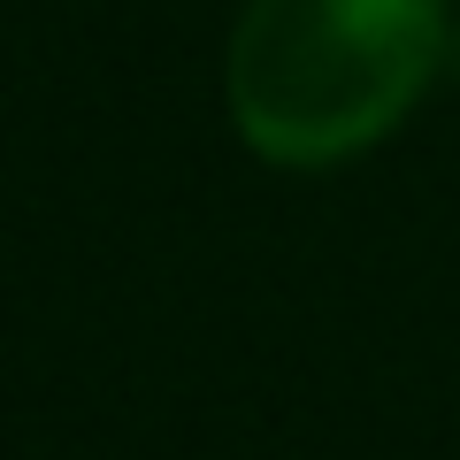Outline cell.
<instances>
[{"label": "cell", "instance_id": "obj_1", "mask_svg": "<svg viewBox=\"0 0 460 460\" xmlns=\"http://www.w3.org/2000/svg\"><path fill=\"white\" fill-rule=\"evenodd\" d=\"M445 47V0H253L223 62L230 115L253 154L323 169L392 138Z\"/></svg>", "mask_w": 460, "mask_h": 460}]
</instances>
